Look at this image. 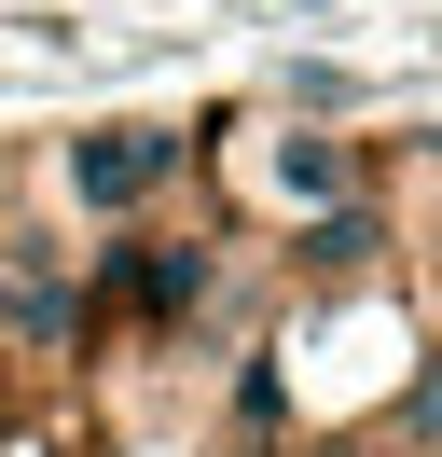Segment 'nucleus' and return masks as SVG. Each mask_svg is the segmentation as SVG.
<instances>
[{
    "label": "nucleus",
    "mask_w": 442,
    "mask_h": 457,
    "mask_svg": "<svg viewBox=\"0 0 442 457\" xmlns=\"http://www.w3.org/2000/svg\"><path fill=\"white\" fill-rule=\"evenodd\" d=\"M193 167V139L180 125H83L70 153H55V180H70V208L97 236H125V222H152V195Z\"/></svg>",
    "instance_id": "f03ea898"
},
{
    "label": "nucleus",
    "mask_w": 442,
    "mask_h": 457,
    "mask_svg": "<svg viewBox=\"0 0 442 457\" xmlns=\"http://www.w3.org/2000/svg\"><path fill=\"white\" fill-rule=\"evenodd\" d=\"M401 444H414V457H429V444H442V346H429V361H414V374H401Z\"/></svg>",
    "instance_id": "20e7f679"
},
{
    "label": "nucleus",
    "mask_w": 442,
    "mask_h": 457,
    "mask_svg": "<svg viewBox=\"0 0 442 457\" xmlns=\"http://www.w3.org/2000/svg\"><path fill=\"white\" fill-rule=\"evenodd\" d=\"M208 291H221V250L180 236V222H125L110 250H83V305L125 319V333H180Z\"/></svg>",
    "instance_id": "f257e3e1"
},
{
    "label": "nucleus",
    "mask_w": 442,
    "mask_h": 457,
    "mask_svg": "<svg viewBox=\"0 0 442 457\" xmlns=\"http://www.w3.org/2000/svg\"><path fill=\"white\" fill-rule=\"evenodd\" d=\"M263 180H276V208H346V195H359L346 139H318V125H291V139L263 153Z\"/></svg>",
    "instance_id": "7ed1b4c3"
}]
</instances>
